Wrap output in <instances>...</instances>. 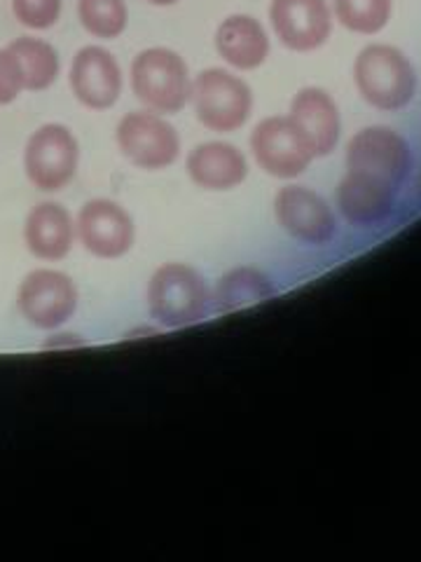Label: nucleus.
Wrapping results in <instances>:
<instances>
[{
	"label": "nucleus",
	"mask_w": 421,
	"mask_h": 562,
	"mask_svg": "<svg viewBox=\"0 0 421 562\" xmlns=\"http://www.w3.org/2000/svg\"><path fill=\"white\" fill-rule=\"evenodd\" d=\"M251 153L262 171L281 181L297 179L316 160L309 140L291 115L260 120L251 134Z\"/></svg>",
	"instance_id": "0eeeda50"
},
{
	"label": "nucleus",
	"mask_w": 421,
	"mask_h": 562,
	"mask_svg": "<svg viewBox=\"0 0 421 562\" xmlns=\"http://www.w3.org/2000/svg\"><path fill=\"white\" fill-rule=\"evenodd\" d=\"M80 165V144L76 134L59 122L35 130L24 148V171L33 188L59 192L76 179Z\"/></svg>",
	"instance_id": "39448f33"
},
{
	"label": "nucleus",
	"mask_w": 421,
	"mask_h": 562,
	"mask_svg": "<svg viewBox=\"0 0 421 562\" xmlns=\"http://www.w3.org/2000/svg\"><path fill=\"white\" fill-rule=\"evenodd\" d=\"M291 120L295 122L309 146L314 157H328L340 144L342 120L338 103L321 87H303L291 101Z\"/></svg>",
	"instance_id": "dca6fc26"
},
{
	"label": "nucleus",
	"mask_w": 421,
	"mask_h": 562,
	"mask_svg": "<svg viewBox=\"0 0 421 562\" xmlns=\"http://www.w3.org/2000/svg\"><path fill=\"white\" fill-rule=\"evenodd\" d=\"M87 342L78 336H70V333H59V336H52L43 347L45 349H73V347H84Z\"/></svg>",
	"instance_id": "393cba45"
},
{
	"label": "nucleus",
	"mask_w": 421,
	"mask_h": 562,
	"mask_svg": "<svg viewBox=\"0 0 421 562\" xmlns=\"http://www.w3.org/2000/svg\"><path fill=\"white\" fill-rule=\"evenodd\" d=\"M190 99L202 125L218 134L241 130L253 111V92L225 68H206L190 87Z\"/></svg>",
	"instance_id": "20e7f679"
},
{
	"label": "nucleus",
	"mask_w": 421,
	"mask_h": 562,
	"mask_svg": "<svg viewBox=\"0 0 421 562\" xmlns=\"http://www.w3.org/2000/svg\"><path fill=\"white\" fill-rule=\"evenodd\" d=\"M24 92V80L20 64H16L10 47H0V105L12 103Z\"/></svg>",
	"instance_id": "b1692460"
},
{
	"label": "nucleus",
	"mask_w": 421,
	"mask_h": 562,
	"mask_svg": "<svg viewBox=\"0 0 421 562\" xmlns=\"http://www.w3.org/2000/svg\"><path fill=\"white\" fill-rule=\"evenodd\" d=\"M24 241L33 258L45 262L64 260L76 241V221L59 202L35 204L24 223Z\"/></svg>",
	"instance_id": "f3484780"
},
{
	"label": "nucleus",
	"mask_w": 421,
	"mask_h": 562,
	"mask_svg": "<svg viewBox=\"0 0 421 562\" xmlns=\"http://www.w3.org/2000/svg\"><path fill=\"white\" fill-rule=\"evenodd\" d=\"M414 157L408 138L391 127H365L346 144V169L363 171L400 186L412 171Z\"/></svg>",
	"instance_id": "1a4fd4ad"
},
{
	"label": "nucleus",
	"mask_w": 421,
	"mask_h": 562,
	"mask_svg": "<svg viewBox=\"0 0 421 562\" xmlns=\"http://www.w3.org/2000/svg\"><path fill=\"white\" fill-rule=\"evenodd\" d=\"M281 231L305 246H326L338 235V218L319 192L307 186H284L274 198Z\"/></svg>",
	"instance_id": "9d476101"
},
{
	"label": "nucleus",
	"mask_w": 421,
	"mask_h": 562,
	"mask_svg": "<svg viewBox=\"0 0 421 562\" xmlns=\"http://www.w3.org/2000/svg\"><path fill=\"white\" fill-rule=\"evenodd\" d=\"M80 293L66 272L38 268L29 272L16 289V310L38 330H57L78 310Z\"/></svg>",
	"instance_id": "423d86ee"
},
{
	"label": "nucleus",
	"mask_w": 421,
	"mask_h": 562,
	"mask_svg": "<svg viewBox=\"0 0 421 562\" xmlns=\"http://www.w3.org/2000/svg\"><path fill=\"white\" fill-rule=\"evenodd\" d=\"M148 3H152V5H175L179 0H148Z\"/></svg>",
	"instance_id": "a878e982"
},
{
	"label": "nucleus",
	"mask_w": 421,
	"mask_h": 562,
	"mask_svg": "<svg viewBox=\"0 0 421 562\" xmlns=\"http://www.w3.org/2000/svg\"><path fill=\"white\" fill-rule=\"evenodd\" d=\"M216 49L232 68L253 70L270 55V35L253 16L232 14L216 31Z\"/></svg>",
	"instance_id": "a211bd4d"
},
{
	"label": "nucleus",
	"mask_w": 421,
	"mask_h": 562,
	"mask_svg": "<svg viewBox=\"0 0 421 562\" xmlns=\"http://www.w3.org/2000/svg\"><path fill=\"white\" fill-rule=\"evenodd\" d=\"M78 14L84 31L101 41H113L125 33L129 12L125 0H78Z\"/></svg>",
	"instance_id": "412c9836"
},
{
	"label": "nucleus",
	"mask_w": 421,
	"mask_h": 562,
	"mask_svg": "<svg viewBox=\"0 0 421 562\" xmlns=\"http://www.w3.org/2000/svg\"><path fill=\"white\" fill-rule=\"evenodd\" d=\"M354 82L377 111H400L414 99L417 76L410 59L391 45H367L354 61Z\"/></svg>",
	"instance_id": "f03ea898"
},
{
	"label": "nucleus",
	"mask_w": 421,
	"mask_h": 562,
	"mask_svg": "<svg viewBox=\"0 0 421 562\" xmlns=\"http://www.w3.org/2000/svg\"><path fill=\"white\" fill-rule=\"evenodd\" d=\"M185 171L190 181L208 192H230L249 176L246 155L225 140H206L187 153Z\"/></svg>",
	"instance_id": "2eb2a0df"
},
{
	"label": "nucleus",
	"mask_w": 421,
	"mask_h": 562,
	"mask_svg": "<svg viewBox=\"0 0 421 562\" xmlns=\"http://www.w3.org/2000/svg\"><path fill=\"white\" fill-rule=\"evenodd\" d=\"M146 303L162 328H185L206 319L210 295L200 270L187 262H164L148 281Z\"/></svg>",
	"instance_id": "f257e3e1"
},
{
	"label": "nucleus",
	"mask_w": 421,
	"mask_h": 562,
	"mask_svg": "<svg viewBox=\"0 0 421 562\" xmlns=\"http://www.w3.org/2000/svg\"><path fill=\"white\" fill-rule=\"evenodd\" d=\"M76 235L84 251L101 260H117L127 256L136 239L134 218L125 206L113 200H90L78 214Z\"/></svg>",
	"instance_id": "9b49d317"
},
{
	"label": "nucleus",
	"mask_w": 421,
	"mask_h": 562,
	"mask_svg": "<svg viewBox=\"0 0 421 562\" xmlns=\"http://www.w3.org/2000/svg\"><path fill=\"white\" fill-rule=\"evenodd\" d=\"M70 92L92 111H109L122 94V68L109 49L82 47L70 64Z\"/></svg>",
	"instance_id": "ddd939ff"
},
{
	"label": "nucleus",
	"mask_w": 421,
	"mask_h": 562,
	"mask_svg": "<svg viewBox=\"0 0 421 562\" xmlns=\"http://www.w3.org/2000/svg\"><path fill=\"white\" fill-rule=\"evenodd\" d=\"M190 70L185 59L169 47L144 49L132 61V90L152 113L173 115L190 99Z\"/></svg>",
	"instance_id": "7ed1b4c3"
},
{
	"label": "nucleus",
	"mask_w": 421,
	"mask_h": 562,
	"mask_svg": "<svg viewBox=\"0 0 421 562\" xmlns=\"http://www.w3.org/2000/svg\"><path fill=\"white\" fill-rule=\"evenodd\" d=\"M338 20L344 29L373 35L391 20V0H332Z\"/></svg>",
	"instance_id": "4be33fe9"
},
{
	"label": "nucleus",
	"mask_w": 421,
	"mask_h": 562,
	"mask_svg": "<svg viewBox=\"0 0 421 562\" xmlns=\"http://www.w3.org/2000/svg\"><path fill=\"white\" fill-rule=\"evenodd\" d=\"M276 295V286L272 279L251 266H239L227 270L216 284V310L220 314L239 312L246 307H253L260 303H268Z\"/></svg>",
	"instance_id": "6ab92c4d"
},
{
	"label": "nucleus",
	"mask_w": 421,
	"mask_h": 562,
	"mask_svg": "<svg viewBox=\"0 0 421 562\" xmlns=\"http://www.w3.org/2000/svg\"><path fill=\"white\" fill-rule=\"evenodd\" d=\"M270 22L281 45L293 52L319 49L332 33L326 0H272Z\"/></svg>",
	"instance_id": "f8f14e48"
},
{
	"label": "nucleus",
	"mask_w": 421,
	"mask_h": 562,
	"mask_svg": "<svg viewBox=\"0 0 421 562\" xmlns=\"http://www.w3.org/2000/svg\"><path fill=\"white\" fill-rule=\"evenodd\" d=\"M12 12L22 26L45 31L59 22L61 0H12Z\"/></svg>",
	"instance_id": "5701e85b"
},
{
	"label": "nucleus",
	"mask_w": 421,
	"mask_h": 562,
	"mask_svg": "<svg viewBox=\"0 0 421 562\" xmlns=\"http://www.w3.org/2000/svg\"><path fill=\"white\" fill-rule=\"evenodd\" d=\"M8 47L16 64H20L26 92H45L47 87L55 85L59 76V55L49 43L22 35V38L12 41Z\"/></svg>",
	"instance_id": "aec40b11"
},
{
	"label": "nucleus",
	"mask_w": 421,
	"mask_h": 562,
	"mask_svg": "<svg viewBox=\"0 0 421 562\" xmlns=\"http://www.w3.org/2000/svg\"><path fill=\"white\" fill-rule=\"evenodd\" d=\"M117 148L127 160L146 171L171 167L181 155V136L160 113L134 111L120 120L115 130Z\"/></svg>",
	"instance_id": "6e6552de"
},
{
	"label": "nucleus",
	"mask_w": 421,
	"mask_h": 562,
	"mask_svg": "<svg viewBox=\"0 0 421 562\" xmlns=\"http://www.w3.org/2000/svg\"><path fill=\"white\" fill-rule=\"evenodd\" d=\"M398 186L363 171H351L338 183V206L346 223L354 227H373L391 216Z\"/></svg>",
	"instance_id": "4468645a"
}]
</instances>
